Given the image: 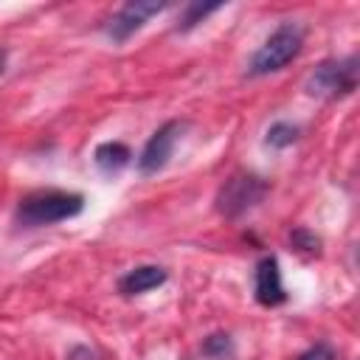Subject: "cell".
Wrapping results in <instances>:
<instances>
[{
  "label": "cell",
  "instance_id": "obj_1",
  "mask_svg": "<svg viewBox=\"0 0 360 360\" xmlns=\"http://www.w3.org/2000/svg\"><path fill=\"white\" fill-rule=\"evenodd\" d=\"M82 208H84V197L76 191H59V188L31 191L17 205V222L25 228L53 225V222L82 214Z\"/></svg>",
  "mask_w": 360,
  "mask_h": 360
},
{
  "label": "cell",
  "instance_id": "obj_2",
  "mask_svg": "<svg viewBox=\"0 0 360 360\" xmlns=\"http://www.w3.org/2000/svg\"><path fill=\"white\" fill-rule=\"evenodd\" d=\"M301 45H304V31H301V25H295V22H281V25L259 45V51L250 56L248 73H250V76H267V73H276V70L287 68V65L301 53Z\"/></svg>",
  "mask_w": 360,
  "mask_h": 360
},
{
  "label": "cell",
  "instance_id": "obj_3",
  "mask_svg": "<svg viewBox=\"0 0 360 360\" xmlns=\"http://www.w3.org/2000/svg\"><path fill=\"white\" fill-rule=\"evenodd\" d=\"M264 194H267V183L262 177L248 174V172L231 174L217 191V211L225 219H236L245 211H250L253 205H259L264 200Z\"/></svg>",
  "mask_w": 360,
  "mask_h": 360
},
{
  "label": "cell",
  "instance_id": "obj_4",
  "mask_svg": "<svg viewBox=\"0 0 360 360\" xmlns=\"http://www.w3.org/2000/svg\"><path fill=\"white\" fill-rule=\"evenodd\" d=\"M357 56H343V59H326L321 62L309 82H307V90L312 96H323V98H340V96H349L354 87H357Z\"/></svg>",
  "mask_w": 360,
  "mask_h": 360
},
{
  "label": "cell",
  "instance_id": "obj_5",
  "mask_svg": "<svg viewBox=\"0 0 360 360\" xmlns=\"http://www.w3.org/2000/svg\"><path fill=\"white\" fill-rule=\"evenodd\" d=\"M163 8H169L166 0H132V3L121 6V8L110 17V22H107V37H110L112 42H127L135 31H141V28L146 25L149 17L160 14Z\"/></svg>",
  "mask_w": 360,
  "mask_h": 360
},
{
  "label": "cell",
  "instance_id": "obj_6",
  "mask_svg": "<svg viewBox=\"0 0 360 360\" xmlns=\"http://www.w3.org/2000/svg\"><path fill=\"white\" fill-rule=\"evenodd\" d=\"M180 129H183L180 121H166L163 127H158V129L152 132V138L146 141V146H143L141 155H138V172H141L143 177L158 174V172L169 163V158H172V152H174V143H177V138H180Z\"/></svg>",
  "mask_w": 360,
  "mask_h": 360
},
{
  "label": "cell",
  "instance_id": "obj_7",
  "mask_svg": "<svg viewBox=\"0 0 360 360\" xmlns=\"http://www.w3.org/2000/svg\"><path fill=\"white\" fill-rule=\"evenodd\" d=\"M253 292H256V301L262 307H278V304L287 301V290H284V281H281V270H278V259L276 256H264L256 264Z\"/></svg>",
  "mask_w": 360,
  "mask_h": 360
},
{
  "label": "cell",
  "instance_id": "obj_8",
  "mask_svg": "<svg viewBox=\"0 0 360 360\" xmlns=\"http://www.w3.org/2000/svg\"><path fill=\"white\" fill-rule=\"evenodd\" d=\"M166 281V270L158 267V264H141V267H132L129 273H124L118 278V290L124 295H141V292H149L155 287H160Z\"/></svg>",
  "mask_w": 360,
  "mask_h": 360
},
{
  "label": "cell",
  "instance_id": "obj_9",
  "mask_svg": "<svg viewBox=\"0 0 360 360\" xmlns=\"http://www.w3.org/2000/svg\"><path fill=\"white\" fill-rule=\"evenodd\" d=\"M129 158H132V152H129L124 143H118V141H107V143L96 146V152H93V160H96V166H98L104 174L121 172V169L129 163Z\"/></svg>",
  "mask_w": 360,
  "mask_h": 360
},
{
  "label": "cell",
  "instance_id": "obj_10",
  "mask_svg": "<svg viewBox=\"0 0 360 360\" xmlns=\"http://www.w3.org/2000/svg\"><path fill=\"white\" fill-rule=\"evenodd\" d=\"M295 138H298V127L295 124L276 121V124H270V129L264 135V146H270V149H287V146L295 143Z\"/></svg>",
  "mask_w": 360,
  "mask_h": 360
},
{
  "label": "cell",
  "instance_id": "obj_11",
  "mask_svg": "<svg viewBox=\"0 0 360 360\" xmlns=\"http://www.w3.org/2000/svg\"><path fill=\"white\" fill-rule=\"evenodd\" d=\"M222 8V3H188L186 6V11H183V17H180V31H188V28H194L197 22H202L208 14H214V11H219Z\"/></svg>",
  "mask_w": 360,
  "mask_h": 360
},
{
  "label": "cell",
  "instance_id": "obj_12",
  "mask_svg": "<svg viewBox=\"0 0 360 360\" xmlns=\"http://www.w3.org/2000/svg\"><path fill=\"white\" fill-rule=\"evenodd\" d=\"M202 354H208V357H225V354H231V338L228 335H222V332H217V335H211V338H205V343H202Z\"/></svg>",
  "mask_w": 360,
  "mask_h": 360
},
{
  "label": "cell",
  "instance_id": "obj_13",
  "mask_svg": "<svg viewBox=\"0 0 360 360\" xmlns=\"http://www.w3.org/2000/svg\"><path fill=\"white\" fill-rule=\"evenodd\" d=\"M292 245L298 248V250H304V253H318L321 250V239L315 236V233H309L307 228H298V231H292Z\"/></svg>",
  "mask_w": 360,
  "mask_h": 360
},
{
  "label": "cell",
  "instance_id": "obj_14",
  "mask_svg": "<svg viewBox=\"0 0 360 360\" xmlns=\"http://www.w3.org/2000/svg\"><path fill=\"white\" fill-rule=\"evenodd\" d=\"M298 360H335V352H332V346H326V343H315V346H309L304 354H298Z\"/></svg>",
  "mask_w": 360,
  "mask_h": 360
},
{
  "label": "cell",
  "instance_id": "obj_15",
  "mask_svg": "<svg viewBox=\"0 0 360 360\" xmlns=\"http://www.w3.org/2000/svg\"><path fill=\"white\" fill-rule=\"evenodd\" d=\"M6 59H8V53H6V48H0V73L6 70Z\"/></svg>",
  "mask_w": 360,
  "mask_h": 360
}]
</instances>
